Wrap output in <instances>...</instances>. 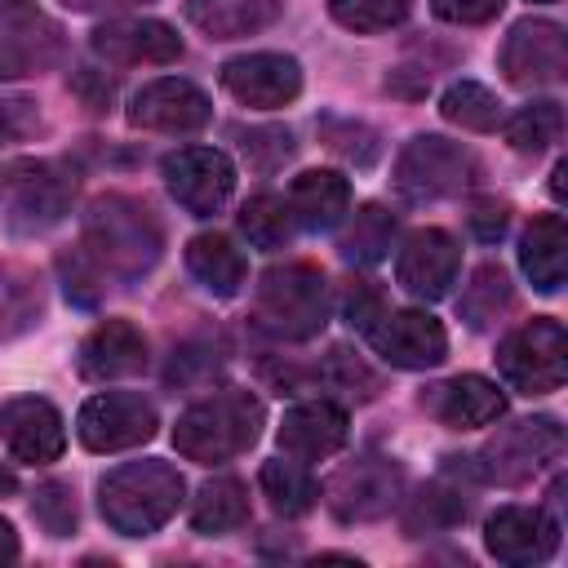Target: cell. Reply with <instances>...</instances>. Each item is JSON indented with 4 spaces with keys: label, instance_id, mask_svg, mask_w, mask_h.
<instances>
[{
    "label": "cell",
    "instance_id": "1",
    "mask_svg": "<svg viewBox=\"0 0 568 568\" xmlns=\"http://www.w3.org/2000/svg\"><path fill=\"white\" fill-rule=\"evenodd\" d=\"M164 235L151 217L146 204L129 200V195H98L84 213V240L80 253L98 266V275L106 280H142L155 262H160Z\"/></svg>",
    "mask_w": 568,
    "mask_h": 568
},
{
    "label": "cell",
    "instance_id": "2",
    "mask_svg": "<svg viewBox=\"0 0 568 568\" xmlns=\"http://www.w3.org/2000/svg\"><path fill=\"white\" fill-rule=\"evenodd\" d=\"M262 399L253 390H213L204 399H195L178 426H173V448L186 457V462H200V466H213V462H231L240 457L244 448L257 444L262 435Z\"/></svg>",
    "mask_w": 568,
    "mask_h": 568
},
{
    "label": "cell",
    "instance_id": "3",
    "mask_svg": "<svg viewBox=\"0 0 568 568\" xmlns=\"http://www.w3.org/2000/svg\"><path fill=\"white\" fill-rule=\"evenodd\" d=\"M182 493L186 484L169 462H124L98 484V506L115 532L146 537L173 519Z\"/></svg>",
    "mask_w": 568,
    "mask_h": 568
},
{
    "label": "cell",
    "instance_id": "4",
    "mask_svg": "<svg viewBox=\"0 0 568 568\" xmlns=\"http://www.w3.org/2000/svg\"><path fill=\"white\" fill-rule=\"evenodd\" d=\"M253 320L275 342H311L328 324V280L306 262L271 266L257 284Z\"/></svg>",
    "mask_w": 568,
    "mask_h": 568
},
{
    "label": "cell",
    "instance_id": "5",
    "mask_svg": "<svg viewBox=\"0 0 568 568\" xmlns=\"http://www.w3.org/2000/svg\"><path fill=\"white\" fill-rule=\"evenodd\" d=\"M75 173L58 160H9L0 169V226L9 235H44L71 213Z\"/></svg>",
    "mask_w": 568,
    "mask_h": 568
},
{
    "label": "cell",
    "instance_id": "6",
    "mask_svg": "<svg viewBox=\"0 0 568 568\" xmlns=\"http://www.w3.org/2000/svg\"><path fill=\"white\" fill-rule=\"evenodd\" d=\"M497 373L519 395H550L568 377V333L559 320H532L497 346Z\"/></svg>",
    "mask_w": 568,
    "mask_h": 568
},
{
    "label": "cell",
    "instance_id": "7",
    "mask_svg": "<svg viewBox=\"0 0 568 568\" xmlns=\"http://www.w3.org/2000/svg\"><path fill=\"white\" fill-rule=\"evenodd\" d=\"M475 182V155L439 133L413 138L395 160V186L408 200H444Z\"/></svg>",
    "mask_w": 568,
    "mask_h": 568
},
{
    "label": "cell",
    "instance_id": "8",
    "mask_svg": "<svg viewBox=\"0 0 568 568\" xmlns=\"http://www.w3.org/2000/svg\"><path fill=\"white\" fill-rule=\"evenodd\" d=\"M564 448V426L555 417H524L501 426L475 457L479 479H497V484H524L532 479L546 462H555Z\"/></svg>",
    "mask_w": 568,
    "mask_h": 568
},
{
    "label": "cell",
    "instance_id": "9",
    "mask_svg": "<svg viewBox=\"0 0 568 568\" xmlns=\"http://www.w3.org/2000/svg\"><path fill=\"white\" fill-rule=\"evenodd\" d=\"M399 493H404L399 466L390 457H377V453H364V457L337 466V475L324 488L328 510L342 524H368V519L390 515L399 506Z\"/></svg>",
    "mask_w": 568,
    "mask_h": 568
},
{
    "label": "cell",
    "instance_id": "10",
    "mask_svg": "<svg viewBox=\"0 0 568 568\" xmlns=\"http://www.w3.org/2000/svg\"><path fill=\"white\" fill-rule=\"evenodd\" d=\"M62 27L36 0H0V80H27L62 58Z\"/></svg>",
    "mask_w": 568,
    "mask_h": 568
},
{
    "label": "cell",
    "instance_id": "11",
    "mask_svg": "<svg viewBox=\"0 0 568 568\" xmlns=\"http://www.w3.org/2000/svg\"><path fill=\"white\" fill-rule=\"evenodd\" d=\"M160 417H155V404L133 395V390H106V395H93L80 417H75V435L89 453H120V448H138L155 435Z\"/></svg>",
    "mask_w": 568,
    "mask_h": 568
},
{
    "label": "cell",
    "instance_id": "12",
    "mask_svg": "<svg viewBox=\"0 0 568 568\" xmlns=\"http://www.w3.org/2000/svg\"><path fill=\"white\" fill-rule=\"evenodd\" d=\"M501 71L515 89H546L568 71V40L564 27L546 18H524L501 40Z\"/></svg>",
    "mask_w": 568,
    "mask_h": 568
},
{
    "label": "cell",
    "instance_id": "13",
    "mask_svg": "<svg viewBox=\"0 0 568 568\" xmlns=\"http://www.w3.org/2000/svg\"><path fill=\"white\" fill-rule=\"evenodd\" d=\"M164 186L191 217H213L235 191V164L213 146H182L164 160Z\"/></svg>",
    "mask_w": 568,
    "mask_h": 568
},
{
    "label": "cell",
    "instance_id": "14",
    "mask_svg": "<svg viewBox=\"0 0 568 568\" xmlns=\"http://www.w3.org/2000/svg\"><path fill=\"white\" fill-rule=\"evenodd\" d=\"M222 89L244 106H288L302 93V67L288 53H244L222 67Z\"/></svg>",
    "mask_w": 568,
    "mask_h": 568
},
{
    "label": "cell",
    "instance_id": "15",
    "mask_svg": "<svg viewBox=\"0 0 568 568\" xmlns=\"http://www.w3.org/2000/svg\"><path fill=\"white\" fill-rule=\"evenodd\" d=\"M209 115H213V106H209L204 89L191 80H178V75L142 84L129 102V124L151 129V133H191V129L209 124Z\"/></svg>",
    "mask_w": 568,
    "mask_h": 568
},
{
    "label": "cell",
    "instance_id": "16",
    "mask_svg": "<svg viewBox=\"0 0 568 568\" xmlns=\"http://www.w3.org/2000/svg\"><path fill=\"white\" fill-rule=\"evenodd\" d=\"M93 53L115 67H164L182 58V36L160 18H115L93 31Z\"/></svg>",
    "mask_w": 568,
    "mask_h": 568
},
{
    "label": "cell",
    "instance_id": "17",
    "mask_svg": "<svg viewBox=\"0 0 568 568\" xmlns=\"http://www.w3.org/2000/svg\"><path fill=\"white\" fill-rule=\"evenodd\" d=\"M377 355L395 368H435L448 355V333L426 311H390L368 328Z\"/></svg>",
    "mask_w": 568,
    "mask_h": 568
},
{
    "label": "cell",
    "instance_id": "18",
    "mask_svg": "<svg viewBox=\"0 0 568 568\" xmlns=\"http://www.w3.org/2000/svg\"><path fill=\"white\" fill-rule=\"evenodd\" d=\"M484 546L493 559L501 564H546L559 546V519H550L546 510H528V506H501L488 524H484Z\"/></svg>",
    "mask_w": 568,
    "mask_h": 568
},
{
    "label": "cell",
    "instance_id": "19",
    "mask_svg": "<svg viewBox=\"0 0 568 568\" xmlns=\"http://www.w3.org/2000/svg\"><path fill=\"white\" fill-rule=\"evenodd\" d=\"M457 266H462V253H457V240L439 226H426V231H413L399 248V262H395V275L399 284L413 293V297H444L457 280Z\"/></svg>",
    "mask_w": 568,
    "mask_h": 568
},
{
    "label": "cell",
    "instance_id": "20",
    "mask_svg": "<svg viewBox=\"0 0 568 568\" xmlns=\"http://www.w3.org/2000/svg\"><path fill=\"white\" fill-rule=\"evenodd\" d=\"M0 435H4L9 453H13L18 462H31V466L58 462L62 448H67L62 413H58L49 399H36V395L4 404V413H0Z\"/></svg>",
    "mask_w": 568,
    "mask_h": 568
},
{
    "label": "cell",
    "instance_id": "21",
    "mask_svg": "<svg viewBox=\"0 0 568 568\" xmlns=\"http://www.w3.org/2000/svg\"><path fill=\"white\" fill-rule=\"evenodd\" d=\"M475 470V462H462V457H448V466L408 501L404 510V528L408 537H426V532H448L466 519L470 510V484H462L466 475Z\"/></svg>",
    "mask_w": 568,
    "mask_h": 568
},
{
    "label": "cell",
    "instance_id": "22",
    "mask_svg": "<svg viewBox=\"0 0 568 568\" xmlns=\"http://www.w3.org/2000/svg\"><path fill=\"white\" fill-rule=\"evenodd\" d=\"M426 413L453 430H475V426H493L506 413V395L497 390V382L479 377V373H462L453 382H439L422 395Z\"/></svg>",
    "mask_w": 568,
    "mask_h": 568
},
{
    "label": "cell",
    "instance_id": "23",
    "mask_svg": "<svg viewBox=\"0 0 568 568\" xmlns=\"http://www.w3.org/2000/svg\"><path fill=\"white\" fill-rule=\"evenodd\" d=\"M346 439H351V422H346V408L333 404V399L293 404L280 422V448L288 457L320 462V457H333Z\"/></svg>",
    "mask_w": 568,
    "mask_h": 568
},
{
    "label": "cell",
    "instance_id": "24",
    "mask_svg": "<svg viewBox=\"0 0 568 568\" xmlns=\"http://www.w3.org/2000/svg\"><path fill=\"white\" fill-rule=\"evenodd\" d=\"M146 368V337L129 324V320H106L98 324L84 346H80V373L93 382H115V377H133Z\"/></svg>",
    "mask_w": 568,
    "mask_h": 568
},
{
    "label": "cell",
    "instance_id": "25",
    "mask_svg": "<svg viewBox=\"0 0 568 568\" xmlns=\"http://www.w3.org/2000/svg\"><path fill=\"white\" fill-rule=\"evenodd\" d=\"M288 213H293V226L333 231L351 213V182L333 169H306L288 186Z\"/></svg>",
    "mask_w": 568,
    "mask_h": 568
},
{
    "label": "cell",
    "instance_id": "26",
    "mask_svg": "<svg viewBox=\"0 0 568 568\" xmlns=\"http://www.w3.org/2000/svg\"><path fill=\"white\" fill-rule=\"evenodd\" d=\"M519 266L532 280L537 293H555L564 284V266H568V226L559 213H541L532 217V226L519 240Z\"/></svg>",
    "mask_w": 568,
    "mask_h": 568
},
{
    "label": "cell",
    "instance_id": "27",
    "mask_svg": "<svg viewBox=\"0 0 568 568\" xmlns=\"http://www.w3.org/2000/svg\"><path fill=\"white\" fill-rule=\"evenodd\" d=\"M280 4L284 0H186V18L213 40H235L271 27Z\"/></svg>",
    "mask_w": 568,
    "mask_h": 568
},
{
    "label": "cell",
    "instance_id": "28",
    "mask_svg": "<svg viewBox=\"0 0 568 568\" xmlns=\"http://www.w3.org/2000/svg\"><path fill=\"white\" fill-rule=\"evenodd\" d=\"M186 271L209 288L213 297H231L244 284V253L226 235H195L186 244Z\"/></svg>",
    "mask_w": 568,
    "mask_h": 568
},
{
    "label": "cell",
    "instance_id": "29",
    "mask_svg": "<svg viewBox=\"0 0 568 568\" xmlns=\"http://www.w3.org/2000/svg\"><path fill=\"white\" fill-rule=\"evenodd\" d=\"M248 519V488L231 475L222 479H209L200 493H195V506H191V528L204 532V537H222L231 528H240Z\"/></svg>",
    "mask_w": 568,
    "mask_h": 568
},
{
    "label": "cell",
    "instance_id": "30",
    "mask_svg": "<svg viewBox=\"0 0 568 568\" xmlns=\"http://www.w3.org/2000/svg\"><path fill=\"white\" fill-rule=\"evenodd\" d=\"M390 240H395V217L382 204H364V209L351 213V222L337 240V253L355 266H373L390 253Z\"/></svg>",
    "mask_w": 568,
    "mask_h": 568
},
{
    "label": "cell",
    "instance_id": "31",
    "mask_svg": "<svg viewBox=\"0 0 568 568\" xmlns=\"http://www.w3.org/2000/svg\"><path fill=\"white\" fill-rule=\"evenodd\" d=\"M222 364H226V342L213 333H200V337H186L182 346H173L164 382L169 386H209L222 373Z\"/></svg>",
    "mask_w": 568,
    "mask_h": 568
},
{
    "label": "cell",
    "instance_id": "32",
    "mask_svg": "<svg viewBox=\"0 0 568 568\" xmlns=\"http://www.w3.org/2000/svg\"><path fill=\"white\" fill-rule=\"evenodd\" d=\"M439 111H444L448 124H462V129H470V133H488V129H497V120H501V102H497L493 89L479 84V80H457V84H448L444 98H439Z\"/></svg>",
    "mask_w": 568,
    "mask_h": 568
},
{
    "label": "cell",
    "instance_id": "33",
    "mask_svg": "<svg viewBox=\"0 0 568 568\" xmlns=\"http://www.w3.org/2000/svg\"><path fill=\"white\" fill-rule=\"evenodd\" d=\"M510 302H515V293H510L506 271L488 262V266H479V271L470 275L466 293H462V320H466L470 328H488V324H497V320L510 311Z\"/></svg>",
    "mask_w": 568,
    "mask_h": 568
},
{
    "label": "cell",
    "instance_id": "34",
    "mask_svg": "<svg viewBox=\"0 0 568 568\" xmlns=\"http://www.w3.org/2000/svg\"><path fill=\"white\" fill-rule=\"evenodd\" d=\"M262 493L271 497V506L280 515H306L315 506V497H320V484L311 479V470L302 462L275 457V462L262 466Z\"/></svg>",
    "mask_w": 568,
    "mask_h": 568
},
{
    "label": "cell",
    "instance_id": "35",
    "mask_svg": "<svg viewBox=\"0 0 568 568\" xmlns=\"http://www.w3.org/2000/svg\"><path fill=\"white\" fill-rule=\"evenodd\" d=\"M564 133V106L559 102H528L510 115L506 124V142L519 151V155H541L550 142H559Z\"/></svg>",
    "mask_w": 568,
    "mask_h": 568
},
{
    "label": "cell",
    "instance_id": "36",
    "mask_svg": "<svg viewBox=\"0 0 568 568\" xmlns=\"http://www.w3.org/2000/svg\"><path fill=\"white\" fill-rule=\"evenodd\" d=\"M240 231L248 235L253 248H280L288 235H293V213H288V200L262 191L253 195L244 209H240Z\"/></svg>",
    "mask_w": 568,
    "mask_h": 568
},
{
    "label": "cell",
    "instance_id": "37",
    "mask_svg": "<svg viewBox=\"0 0 568 568\" xmlns=\"http://www.w3.org/2000/svg\"><path fill=\"white\" fill-rule=\"evenodd\" d=\"M311 382H320L324 390H337V395H346V399H373L377 395V373L359 359V355H351V351H328L324 355V364L320 368H311Z\"/></svg>",
    "mask_w": 568,
    "mask_h": 568
},
{
    "label": "cell",
    "instance_id": "38",
    "mask_svg": "<svg viewBox=\"0 0 568 568\" xmlns=\"http://www.w3.org/2000/svg\"><path fill=\"white\" fill-rule=\"evenodd\" d=\"M36 315H40L36 280L18 266H0V337H13L22 328H31Z\"/></svg>",
    "mask_w": 568,
    "mask_h": 568
},
{
    "label": "cell",
    "instance_id": "39",
    "mask_svg": "<svg viewBox=\"0 0 568 568\" xmlns=\"http://www.w3.org/2000/svg\"><path fill=\"white\" fill-rule=\"evenodd\" d=\"M413 0H328L333 22H342L346 31L373 36V31H390L408 18Z\"/></svg>",
    "mask_w": 568,
    "mask_h": 568
},
{
    "label": "cell",
    "instance_id": "40",
    "mask_svg": "<svg viewBox=\"0 0 568 568\" xmlns=\"http://www.w3.org/2000/svg\"><path fill=\"white\" fill-rule=\"evenodd\" d=\"M31 515H36V524H40L49 537H71V532H75V497H71V488L58 484V479L40 484V488L31 493Z\"/></svg>",
    "mask_w": 568,
    "mask_h": 568
},
{
    "label": "cell",
    "instance_id": "41",
    "mask_svg": "<svg viewBox=\"0 0 568 568\" xmlns=\"http://www.w3.org/2000/svg\"><path fill=\"white\" fill-rule=\"evenodd\" d=\"M342 315H346L351 328L368 333V328L386 315V297H382V288H377L373 280H351L346 293H342Z\"/></svg>",
    "mask_w": 568,
    "mask_h": 568
},
{
    "label": "cell",
    "instance_id": "42",
    "mask_svg": "<svg viewBox=\"0 0 568 568\" xmlns=\"http://www.w3.org/2000/svg\"><path fill=\"white\" fill-rule=\"evenodd\" d=\"M240 146H244V160L253 169H275L293 155V133L288 129H248Z\"/></svg>",
    "mask_w": 568,
    "mask_h": 568
},
{
    "label": "cell",
    "instance_id": "43",
    "mask_svg": "<svg viewBox=\"0 0 568 568\" xmlns=\"http://www.w3.org/2000/svg\"><path fill=\"white\" fill-rule=\"evenodd\" d=\"M62 275H67V297L71 302H80V306H93L98 297H102V275H98V266L75 248L71 257H62Z\"/></svg>",
    "mask_w": 568,
    "mask_h": 568
},
{
    "label": "cell",
    "instance_id": "44",
    "mask_svg": "<svg viewBox=\"0 0 568 568\" xmlns=\"http://www.w3.org/2000/svg\"><path fill=\"white\" fill-rule=\"evenodd\" d=\"M506 0H430V9L444 18V22H457V27H479L488 18L501 13Z\"/></svg>",
    "mask_w": 568,
    "mask_h": 568
},
{
    "label": "cell",
    "instance_id": "45",
    "mask_svg": "<svg viewBox=\"0 0 568 568\" xmlns=\"http://www.w3.org/2000/svg\"><path fill=\"white\" fill-rule=\"evenodd\" d=\"M510 226V204L506 200H475L470 204V231L484 240V244H497Z\"/></svg>",
    "mask_w": 568,
    "mask_h": 568
},
{
    "label": "cell",
    "instance_id": "46",
    "mask_svg": "<svg viewBox=\"0 0 568 568\" xmlns=\"http://www.w3.org/2000/svg\"><path fill=\"white\" fill-rule=\"evenodd\" d=\"M31 124H36L31 102H0V146L13 142V138H22Z\"/></svg>",
    "mask_w": 568,
    "mask_h": 568
},
{
    "label": "cell",
    "instance_id": "47",
    "mask_svg": "<svg viewBox=\"0 0 568 568\" xmlns=\"http://www.w3.org/2000/svg\"><path fill=\"white\" fill-rule=\"evenodd\" d=\"M67 9L75 13H115V9H133V4H146V0H62Z\"/></svg>",
    "mask_w": 568,
    "mask_h": 568
},
{
    "label": "cell",
    "instance_id": "48",
    "mask_svg": "<svg viewBox=\"0 0 568 568\" xmlns=\"http://www.w3.org/2000/svg\"><path fill=\"white\" fill-rule=\"evenodd\" d=\"M18 559V532L9 519H0V564H13Z\"/></svg>",
    "mask_w": 568,
    "mask_h": 568
},
{
    "label": "cell",
    "instance_id": "49",
    "mask_svg": "<svg viewBox=\"0 0 568 568\" xmlns=\"http://www.w3.org/2000/svg\"><path fill=\"white\" fill-rule=\"evenodd\" d=\"M564 178H568V164L559 160L555 173H550V195H555V200H564Z\"/></svg>",
    "mask_w": 568,
    "mask_h": 568
},
{
    "label": "cell",
    "instance_id": "50",
    "mask_svg": "<svg viewBox=\"0 0 568 568\" xmlns=\"http://www.w3.org/2000/svg\"><path fill=\"white\" fill-rule=\"evenodd\" d=\"M13 488H18V475H13L9 466H0V497H9Z\"/></svg>",
    "mask_w": 568,
    "mask_h": 568
},
{
    "label": "cell",
    "instance_id": "51",
    "mask_svg": "<svg viewBox=\"0 0 568 568\" xmlns=\"http://www.w3.org/2000/svg\"><path fill=\"white\" fill-rule=\"evenodd\" d=\"M537 4H550V0H537Z\"/></svg>",
    "mask_w": 568,
    "mask_h": 568
}]
</instances>
